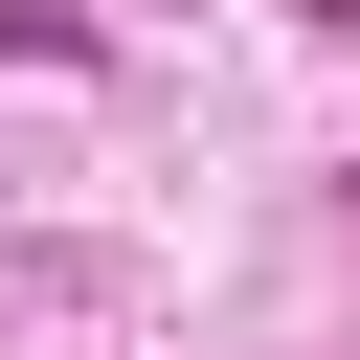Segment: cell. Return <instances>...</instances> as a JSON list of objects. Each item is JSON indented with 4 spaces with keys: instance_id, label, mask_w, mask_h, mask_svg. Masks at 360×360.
<instances>
[{
    "instance_id": "6da1fadb",
    "label": "cell",
    "mask_w": 360,
    "mask_h": 360,
    "mask_svg": "<svg viewBox=\"0 0 360 360\" xmlns=\"http://www.w3.org/2000/svg\"><path fill=\"white\" fill-rule=\"evenodd\" d=\"M0 68H112V22L90 0H0Z\"/></svg>"
},
{
    "instance_id": "7a4b0ae2",
    "label": "cell",
    "mask_w": 360,
    "mask_h": 360,
    "mask_svg": "<svg viewBox=\"0 0 360 360\" xmlns=\"http://www.w3.org/2000/svg\"><path fill=\"white\" fill-rule=\"evenodd\" d=\"M292 22H338V45H360V0H292Z\"/></svg>"
}]
</instances>
